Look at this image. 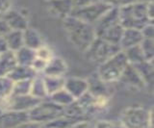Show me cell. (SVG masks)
<instances>
[{"label": "cell", "mask_w": 154, "mask_h": 128, "mask_svg": "<svg viewBox=\"0 0 154 128\" xmlns=\"http://www.w3.org/2000/svg\"><path fill=\"white\" fill-rule=\"evenodd\" d=\"M63 26L69 41L76 49L85 52L96 38L93 24L87 23L72 16L63 20Z\"/></svg>", "instance_id": "obj_1"}, {"label": "cell", "mask_w": 154, "mask_h": 128, "mask_svg": "<svg viewBox=\"0 0 154 128\" xmlns=\"http://www.w3.org/2000/svg\"><path fill=\"white\" fill-rule=\"evenodd\" d=\"M119 22L123 28H135L141 30L149 22L146 14V2L135 1L131 4L119 8Z\"/></svg>", "instance_id": "obj_2"}, {"label": "cell", "mask_w": 154, "mask_h": 128, "mask_svg": "<svg viewBox=\"0 0 154 128\" xmlns=\"http://www.w3.org/2000/svg\"><path fill=\"white\" fill-rule=\"evenodd\" d=\"M128 64L129 63L124 52L120 50L117 54L103 62L102 64L98 65L99 67L96 73L103 81L107 83H114L119 81V77L122 76Z\"/></svg>", "instance_id": "obj_3"}, {"label": "cell", "mask_w": 154, "mask_h": 128, "mask_svg": "<svg viewBox=\"0 0 154 128\" xmlns=\"http://www.w3.org/2000/svg\"><path fill=\"white\" fill-rule=\"evenodd\" d=\"M62 116H64V107L58 105L51 100H42L35 107L28 111L29 120L40 123L42 126L45 125L46 122Z\"/></svg>", "instance_id": "obj_4"}, {"label": "cell", "mask_w": 154, "mask_h": 128, "mask_svg": "<svg viewBox=\"0 0 154 128\" xmlns=\"http://www.w3.org/2000/svg\"><path fill=\"white\" fill-rule=\"evenodd\" d=\"M122 50L119 44H114L96 37L84 53L87 59L94 64L100 65Z\"/></svg>", "instance_id": "obj_5"}, {"label": "cell", "mask_w": 154, "mask_h": 128, "mask_svg": "<svg viewBox=\"0 0 154 128\" xmlns=\"http://www.w3.org/2000/svg\"><path fill=\"white\" fill-rule=\"evenodd\" d=\"M122 126L132 128H146L153 126V112L141 107L125 109L122 116Z\"/></svg>", "instance_id": "obj_6"}, {"label": "cell", "mask_w": 154, "mask_h": 128, "mask_svg": "<svg viewBox=\"0 0 154 128\" xmlns=\"http://www.w3.org/2000/svg\"><path fill=\"white\" fill-rule=\"evenodd\" d=\"M112 8L107 3L99 1L91 4V5L86 6L83 8L72 9L70 16L74 17L78 20H83L90 24H94L99 18L102 17L106 12H108Z\"/></svg>", "instance_id": "obj_7"}, {"label": "cell", "mask_w": 154, "mask_h": 128, "mask_svg": "<svg viewBox=\"0 0 154 128\" xmlns=\"http://www.w3.org/2000/svg\"><path fill=\"white\" fill-rule=\"evenodd\" d=\"M41 101L42 99L33 96L30 93L23 96H10L4 100H0V109L2 111L28 112Z\"/></svg>", "instance_id": "obj_8"}, {"label": "cell", "mask_w": 154, "mask_h": 128, "mask_svg": "<svg viewBox=\"0 0 154 128\" xmlns=\"http://www.w3.org/2000/svg\"><path fill=\"white\" fill-rule=\"evenodd\" d=\"M88 81V92L95 97L103 96L110 98L111 93H112V88H111V84L103 81L102 79L97 75V73L93 75L90 79L87 80Z\"/></svg>", "instance_id": "obj_9"}, {"label": "cell", "mask_w": 154, "mask_h": 128, "mask_svg": "<svg viewBox=\"0 0 154 128\" xmlns=\"http://www.w3.org/2000/svg\"><path fill=\"white\" fill-rule=\"evenodd\" d=\"M29 120L28 112L20 111H2L0 115L1 127H19L22 123Z\"/></svg>", "instance_id": "obj_10"}, {"label": "cell", "mask_w": 154, "mask_h": 128, "mask_svg": "<svg viewBox=\"0 0 154 128\" xmlns=\"http://www.w3.org/2000/svg\"><path fill=\"white\" fill-rule=\"evenodd\" d=\"M2 17L7 22V24L11 28V30L24 31L26 28L29 27L26 17L18 11L10 9L8 12L3 14Z\"/></svg>", "instance_id": "obj_11"}, {"label": "cell", "mask_w": 154, "mask_h": 128, "mask_svg": "<svg viewBox=\"0 0 154 128\" xmlns=\"http://www.w3.org/2000/svg\"><path fill=\"white\" fill-rule=\"evenodd\" d=\"M119 81H122L124 84L128 85V86L136 88L138 90H143L146 88V84L143 81L142 77L140 76L136 69L131 64L127 65V67L125 68L122 76L119 77Z\"/></svg>", "instance_id": "obj_12"}, {"label": "cell", "mask_w": 154, "mask_h": 128, "mask_svg": "<svg viewBox=\"0 0 154 128\" xmlns=\"http://www.w3.org/2000/svg\"><path fill=\"white\" fill-rule=\"evenodd\" d=\"M74 99L79 98L88 92V81L83 78L69 77L65 80V87Z\"/></svg>", "instance_id": "obj_13"}, {"label": "cell", "mask_w": 154, "mask_h": 128, "mask_svg": "<svg viewBox=\"0 0 154 128\" xmlns=\"http://www.w3.org/2000/svg\"><path fill=\"white\" fill-rule=\"evenodd\" d=\"M48 2V11L53 16L64 20L65 17L70 16L72 12L71 0H49Z\"/></svg>", "instance_id": "obj_14"}, {"label": "cell", "mask_w": 154, "mask_h": 128, "mask_svg": "<svg viewBox=\"0 0 154 128\" xmlns=\"http://www.w3.org/2000/svg\"><path fill=\"white\" fill-rule=\"evenodd\" d=\"M143 39V37L141 30L135 29V28H124L122 39L119 41V46L122 50H123L128 47L140 44Z\"/></svg>", "instance_id": "obj_15"}, {"label": "cell", "mask_w": 154, "mask_h": 128, "mask_svg": "<svg viewBox=\"0 0 154 128\" xmlns=\"http://www.w3.org/2000/svg\"><path fill=\"white\" fill-rule=\"evenodd\" d=\"M67 70L66 62L60 57L53 56L47 61L46 67L43 70V75H51V76H64Z\"/></svg>", "instance_id": "obj_16"}, {"label": "cell", "mask_w": 154, "mask_h": 128, "mask_svg": "<svg viewBox=\"0 0 154 128\" xmlns=\"http://www.w3.org/2000/svg\"><path fill=\"white\" fill-rule=\"evenodd\" d=\"M133 66L146 84V88H148V86H152L154 81L153 61H143L141 63L134 64Z\"/></svg>", "instance_id": "obj_17"}, {"label": "cell", "mask_w": 154, "mask_h": 128, "mask_svg": "<svg viewBox=\"0 0 154 128\" xmlns=\"http://www.w3.org/2000/svg\"><path fill=\"white\" fill-rule=\"evenodd\" d=\"M17 65L14 52L7 50L0 53V76H7Z\"/></svg>", "instance_id": "obj_18"}, {"label": "cell", "mask_w": 154, "mask_h": 128, "mask_svg": "<svg viewBox=\"0 0 154 128\" xmlns=\"http://www.w3.org/2000/svg\"><path fill=\"white\" fill-rule=\"evenodd\" d=\"M37 74L38 73L33 69L32 67L17 65L7 76L11 78L14 82H17V81H21V80L33 79L35 76H37Z\"/></svg>", "instance_id": "obj_19"}, {"label": "cell", "mask_w": 154, "mask_h": 128, "mask_svg": "<svg viewBox=\"0 0 154 128\" xmlns=\"http://www.w3.org/2000/svg\"><path fill=\"white\" fill-rule=\"evenodd\" d=\"M23 42L24 46H27L34 50L38 49L42 45V40L40 33L29 27L23 31Z\"/></svg>", "instance_id": "obj_20"}, {"label": "cell", "mask_w": 154, "mask_h": 128, "mask_svg": "<svg viewBox=\"0 0 154 128\" xmlns=\"http://www.w3.org/2000/svg\"><path fill=\"white\" fill-rule=\"evenodd\" d=\"M123 30H124V28L122 27V25L120 24V22H119V23H117V24H115L114 26L110 27L109 29L105 30L102 34L98 36L97 38L103 39L105 41L111 42V44H119Z\"/></svg>", "instance_id": "obj_21"}, {"label": "cell", "mask_w": 154, "mask_h": 128, "mask_svg": "<svg viewBox=\"0 0 154 128\" xmlns=\"http://www.w3.org/2000/svg\"><path fill=\"white\" fill-rule=\"evenodd\" d=\"M42 79H43V83H45V86L48 96L65 87L66 78H64V76L43 75Z\"/></svg>", "instance_id": "obj_22"}, {"label": "cell", "mask_w": 154, "mask_h": 128, "mask_svg": "<svg viewBox=\"0 0 154 128\" xmlns=\"http://www.w3.org/2000/svg\"><path fill=\"white\" fill-rule=\"evenodd\" d=\"M17 65L29 66L31 67L33 61L36 58V50L29 48L27 46H22L14 52Z\"/></svg>", "instance_id": "obj_23"}, {"label": "cell", "mask_w": 154, "mask_h": 128, "mask_svg": "<svg viewBox=\"0 0 154 128\" xmlns=\"http://www.w3.org/2000/svg\"><path fill=\"white\" fill-rule=\"evenodd\" d=\"M6 40L9 50L16 52L20 47L24 45L23 42V31L11 30L8 34L4 37Z\"/></svg>", "instance_id": "obj_24"}, {"label": "cell", "mask_w": 154, "mask_h": 128, "mask_svg": "<svg viewBox=\"0 0 154 128\" xmlns=\"http://www.w3.org/2000/svg\"><path fill=\"white\" fill-rule=\"evenodd\" d=\"M30 94H32L33 96H35L37 98L42 99V100H43V99L48 96L42 77H38L37 75V76H35L32 79Z\"/></svg>", "instance_id": "obj_25"}, {"label": "cell", "mask_w": 154, "mask_h": 128, "mask_svg": "<svg viewBox=\"0 0 154 128\" xmlns=\"http://www.w3.org/2000/svg\"><path fill=\"white\" fill-rule=\"evenodd\" d=\"M49 97L52 102H54L62 107H66L67 105H69L70 103H72L75 100L74 97L65 88H63L59 90L58 92L52 93L51 96H49Z\"/></svg>", "instance_id": "obj_26"}, {"label": "cell", "mask_w": 154, "mask_h": 128, "mask_svg": "<svg viewBox=\"0 0 154 128\" xmlns=\"http://www.w3.org/2000/svg\"><path fill=\"white\" fill-rule=\"evenodd\" d=\"M122 51L124 52L125 56H126L129 64L134 65V64L141 63L143 61H146L144 59V56H143V53L140 44L128 47V48H125Z\"/></svg>", "instance_id": "obj_27"}, {"label": "cell", "mask_w": 154, "mask_h": 128, "mask_svg": "<svg viewBox=\"0 0 154 128\" xmlns=\"http://www.w3.org/2000/svg\"><path fill=\"white\" fill-rule=\"evenodd\" d=\"M14 81L8 76H0V100L8 98L12 94Z\"/></svg>", "instance_id": "obj_28"}, {"label": "cell", "mask_w": 154, "mask_h": 128, "mask_svg": "<svg viewBox=\"0 0 154 128\" xmlns=\"http://www.w3.org/2000/svg\"><path fill=\"white\" fill-rule=\"evenodd\" d=\"M31 83H32V79L14 82V87L11 96H23V94L30 93Z\"/></svg>", "instance_id": "obj_29"}, {"label": "cell", "mask_w": 154, "mask_h": 128, "mask_svg": "<svg viewBox=\"0 0 154 128\" xmlns=\"http://www.w3.org/2000/svg\"><path fill=\"white\" fill-rule=\"evenodd\" d=\"M144 59L146 61L154 60V39H143L140 44Z\"/></svg>", "instance_id": "obj_30"}, {"label": "cell", "mask_w": 154, "mask_h": 128, "mask_svg": "<svg viewBox=\"0 0 154 128\" xmlns=\"http://www.w3.org/2000/svg\"><path fill=\"white\" fill-rule=\"evenodd\" d=\"M76 122V120L69 118L66 116H62L55 118L51 121L46 122L45 125V127H56V128H66V127H72V125Z\"/></svg>", "instance_id": "obj_31"}, {"label": "cell", "mask_w": 154, "mask_h": 128, "mask_svg": "<svg viewBox=\"0 0 154 128\" xmlns=\"http://www.w3.org/2000/svg\"><path fill=\"white\" fill-rule=\"evenodd\" d=\"M36 57L48 61L53 57V54H52V51L48 48V47L42 44L41 47H38V49H36Z\"/></svg>", "instance_id": "obj_32"}, {"label": "cell", "mask_w": 154, "mask_h": 128, "mask_svg": "<svg viewBox=\"0 0 154 128\" xmlns=\"http://www.w3.org/2000/svg\"><path fill=\"white\" fill-rule=\"evenodd\" d=\"M46 64H47V61L38 58V57H36L35 60L33 61L31 67L33 68V69L35 70L37 73L38 72H43V70H45V69L46 67Z\"/></svg>", "instance_id": "obj_33"}, {"label": "cell", "mask_w": 154, "mask_h": 128, "mask_svg": "<svg viewBox=\"0 0 154 128\" xmlns=\"http://www.w3.org/2000/svg\"><path fill=\"white\" fill-rule=\"evenodd\" d=\"M141 33L143 39H154V26L153 22H149L144 25L142 29Z\"/></svg>", "instance_id": "obj_34"}, {"label": "cell", "mask_w": 154, "mask_h": 128, "mask_svg": "<svg viewBox=\"0 0 154 128\" xmlns=\"http://www.w3.org/2000/svg\"><path fill=\"white\" fill-rule=\"evenodd\" d=\"M100 1L107 3L111 7L120 8L122 6L128 5V4H131L135 1H137V0H100Z\"/></svg>", "instance_id": "obj_35"}, {"label": "cell", "mask_w": 154, "mask_h": 128, "mask_svg": "<svg viewBox=\"0 0 154 128\" xmlns=\"http://www.w3.org/2000/svg\"><path fill=\"white\" fill-rule=\"evenodd\" d=\"M71 1H72L73 9H77V8H83L86 6L91 5V4L98 2L99 0H71Z\"/></svg>", "instance_id": "obj_36"}, {"label": "cell", "mask_w": 154, "mask_h": 128, "mask_svg": "<svg viewBox=\"0 0 154 128\" xmlns=\"http://www.w3.org/2000/svg\"><path fill=\"white\" fill-rule=\"evenodd\" d=\"M10 31H11V28L9 27L2 16H0V37H5Z\"/></svg>", "instance_id": "obj_37"}, {"label": "cell", "mask_w": 154, "mask_h": 128, "mask_svg": "<svg viewBox=\"0 0 154 128\" xmlns=\"http://www.w3.org/2000/svg\"><path fill=\"white\" fill-rule=\"evenodd\" d=\"M12 6V0H0V15L8 12Z\"/></svg>", "instance_id": "obj_38"}, {"label": "cell", "mask_w": 154, "mask_h": 128, "mask_svg": "<svg viewBox=\"0 0 154 128\" xmlns=\"http://www.w3.org/2000/svg\"><path fill=\"white\" fill-rule=\"evenodd\" d=\"M146 14L147 17L149 18V20L153 21V17H154V3L152 0L146 2Z\"/></svg>", "instance_id": "obj_39"}, {"label": "cell", "mask_w": 154, "mask_h": 128, "mask_svg": "<svg viewBox=\"0 0 154 128\" xmlns=\"http://www.w3.org/2000/svg\"><path fill=\"white\" fill-rule=\"evenodd\" d=\"M94 127H115L117 126L116 124H113L112 121L109 120H98L96 121L95 124H94Z\"/></svg>", "instance_id": "obj_40"}, {"label": "cell", "mask_w": 154, "mask_h": 128, "mask_svg": "<svg viewBox=\"0 0 154 128\" xmlns=\"http://www.w3.org/2000/svg\"><path fill=\"white\" fill-rule=\"evenodd\" d=\"M7 50H9V48H8L6 40H5L4 37H0V53H3V52Z\"/></svg>", "instance_id": "obj_41"}, {"label": "cell", "mask_w": 154, "mask_h": 128, "mask_svg": "<svg viewBox=\"0 0 154 128\" xmlns=\"http://www.w3.org/2000/svg\"><path fill=\"white\" fill-rule=\"evenodd\" d=\"M47 1H49V0H47Z\"/></svg>", "instance_id": "obj_42"}, {"label": "cell", "mask_w": 154, "mask_h": 128, "mask_svg": "<svg viewBox=\"0 0 154 128\" xmlns=\"http://www.w3.org/2000/svg\"><path fill=\"white\" fill-rule=\"evenodd\" d=\"M0 16H1V15H0Z\"/></svg>", "instance_id": "obj_43"}]
</instances>
